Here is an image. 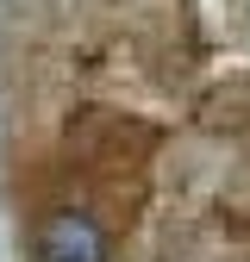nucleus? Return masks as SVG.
Segmentation results:
<instances>
[{"label": "nucleus", "mask_w": 250, "mask_h": 262, "mask_svg": "<svg viewBox=\"0 0 250 262\" xmlns=\"http://www.w3.org/2000/svg\"><path fill=\"white\" fill-rule=\"evenodd\" d=\"M250 244V0H0L7 262H219Z\"/></svg>", "instance_id": "nucleus-1"}]
</instances>
